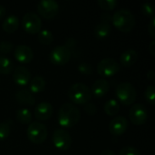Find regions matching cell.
Segmentation results:
<instances>
[{"mask_svg": "<svg viewBox=\"0 0 155 155\" xmlns=\"http://www.w3.org/2000/svg\"><path fill=\"white\" fill-rule=\"evenodd\" d=\"M81 118V114L78 108L70 103L64 104L57 114L59 124L64 128H71L76 125Z\"/></svg>", "mask_w": 155, "mask_h": 155, "instance_id": "1", "label": "cell"}, {"mask_svg": "<svg viewBox=\"0 0 155 155\" xmlns=\"http://www.w3.org/2000/svg\"><path fill=\"white\" fill-rule=\"evenodd\" d=\"M113 25L121 32H131L135 26V17L134 14L125 8L117 10L112 15Z\"/></svg>", "mask_w": 155, "mask_h": 155, "instance_id": "2", "label": "cell"}, {"mask_svg": "<svg viewBox=\"0 0 155 155\" xmlns=\"http://www.w3.org/2000/svg\"><path fill=\"white\" fill-rule=\"evenodd\" d=\"M68 98L75 104L83 105L90 102L92 94L90 88L82 83H76L72 84L67 91Z\"/></svg>", "mask_w": 155, "mask_h": 155, "instance_id": "3", "label": "cell"}, {"mask_svg": "<svg viewBox=\"0 0 155 155\" xmlns=\"http://www.w3.org/2000/svg\"><path fill=\"white\" fill-rule=\"evenodd\" d=\"M117 99L124 105H132L136 100V90L134 86L127 82L121 83L117 85L115 90Z\"/></svg>", "mask_w": 155, "mask_h": 155, "instance_id": "4", "label": "cell"}, {"mask_svg": "<svg viewBox=\"0 0 155 155\" xmlns=\"http://www.w3.org/2000/svg\"><path fill=\"white\" fill-rule=\"evenodd\" d=\"M26 136L34 144H41L47 138V128L38 122H32L26 129Z\"/></svg>", "mask_w": 155, "mask_h": 155, "instance_id": "5", "label": "cell"}, {"mask_svg": "<svg viewBox=\"0 0 155 155\" xmlns=\"http://www.w3.org/2000/svg\"><path fill=\"white\" fill-rule=\"evenodd\" d=\"M120 70L119 63L114 58H104L97 64V73L100 76L112 77Z\"/></svg>", "mask_w": 155, "mask_h": 155, "instance_id": "6", "label": "cell"}, {"mask_svg": "<svg viewBox=\"0 0 155 155\" xmlns=\"http://www.w3.org/2000/svg\"><path fill=\"white\" fill-rule=\"evenodd\" d=\"M22 26L24 30L31 35L38 34L42 27V21L38 15L34 12L26 13L22 18Z\"/></svg>", "mask_w": 155, "mask_h": 155, "instance_id": "7", "label": "cell"}, {"mask_svg": "<svg viewBox=\"0 0 155 155\" xmlns=\"http://www.w3.org/2000/svg\"><path fill=\"white\" fill-rule=\"evenodd\" d=\"M71 51L64 45H59L54 47L50 54H49V59L50 62L56 66H64L65 65L70 58H71Z\"/></svg>", "mask_w": 155, "mask_h": 155, "instance_id": "8", "label": "cell"}, {"mask_svg": "<svg viewBox=\"0 0 155 155\" xmlns=\"http://www.w3.org/2000/svg\"><path fill=\"white\" fill-rule=\"evenodd\" d=\"M37 11L45 19L54 18L59 11V5L54 0H42L37 4Z\"/></svg>", "mask_w": 155, "mask_h": 155, "instance_id": "9", "label": "cell"}, {"mask_svg": "<svg viewBox=\"0 0 155 155\" xmlns=\"http://www.w3.org/2000/svg\"><path fill=\"white\" fill-rule=\"evenodd\" d=\"M129 117L133 124L143 125L148 119V112L143 104H134L129 111Z\"/></svg>", "mask_w": 155, "mask_h": 155, "instance_id": "10", "label": "cell"}, {"mask_svg": "<svg viewBox=\"0 0 155 155\" xmlns=\"http://www.w3.org/2000/svg\"><path fill=\"white\" fill-rule=\"evenodd\" d=\"M52 141L55 148L61 151L68 150L72 144L71 135L64 129H56L53 134Z\"/></svg>", "mask_w": 155, "mask_h": 155, "instance_id": "11", "label": "cell"}, {"mask_svg": "<svg viewBox=\"0 0 155 155\" xmlns=\"http://www.w3.org/2000/svg\"><path fill=\"white\" fill-rule=\"evenodd\" d=\"M128 128V121L124 116H115L109 124V132L114 136L124 134Z\"/></svg>", "mask_w": 155, "mask_h": 155, "instance_id": "12", "label": "cell"}, {"mask_svg": "<svg viewBox=\"0 0 155 155\" xmlns=\"http://www.w3.org/2000/svg\"><path fill=\"white\" fill-rule=\"evenodd\" d=\"M53 105L48 102H41L39 103L34 111L35 117L39 121H46L50 119L53 115Z\"/></svg>", "mask_w": 155, "mask_h": 155, "instance_id": "13", "label": "cell"}, {"mask_svg": "<svg viewBox=\"0 0 155 155\" xmlns=\"http://www.w3.org/2000/svg\"><path fill=\"white\" fill-rule=\"evenodd\" d=\"M15 58L21 64H28L33 60L34 53L31 47L25 45H17L14 52Z\"/></svg>", "mask_w": 155, "mask_h": 155, "instance_id": "14", "label": "cell"}, {"mask_svg": "<svg viewBox=\"0 0 155 155\" xmlns=\"http://www.w3.org/2000/svg\"><path fill=\"white\" fill-rule=\"evenodd\" d=\"M13 80L18 86H25L31 80V73L23 65L17 66L13 72Z\"/></svg>", "mask_w": 155, "mask_h": 155, "instance_id": "15", "label": "cell"}, {"mask_svg": "<svg viewBox=\"0 0 155 155\" xmlns=\"http://www.w3.org/2000/svg\"><path fill=\"white\" fill-rule=\"evenodd\" d=\"M110 89V84L108 81L104 78L97 79L92 85L91 88V94H94L95 97L101 98L107 94Z\"/></svg>", "mask_w": 155, "mask_h": 155, "instance_id": "16", "label": "cell"}, {"mask_svg": "<svg viewBox=\"0 0 155 155\" xmlns=\"http://www.w3.org/2000/svg\"><path fill=\"white\" fill-rule=\"evenodd\" d=\"M16 101L21 105H26V106H32L35 104V98L33 95V94L26 88L21 89L16 92L15 94Z\"/></svg>", "mask_w": 155, "mask_h": 155, "instance_id": "17", "label": "cell"}, {"mask_svg": "<svg viewBox=\"0 0 155 155\" xmlns=\"http://www.w3.org/2000/svg\"><path fill=\"white\" fill-rule=\"evenodd\" d=\"M138 54L134 49L125 50L120 56V63L124 67H132L137 61Z\"/></svg>", "mask_w": 155, "mask_h": 155, "instance_id": "18", "label": "cell"}, {"mask_svg": "<svg viewBox=\"0 0 155 155\" xmlns=\"http://www.w3.org/2000/svg\"><path fill=\"white\" fill-rule=\"evenodd\" d=\"M18 26H19V19L15 15H8L2 24L3 30L9 34L15 32L18 29Z\"/></svg>", "mask_w": 155, "mask_h": 155, "instance_id": "19", "label": "cell"}, {"mask_svg": "<svg viewBox=\"0 0 155 155\" xmlns=\"http://www.w3.org/2000/svg\"><path fill=\"white\" fill-rule=\"evenodd\" d=\"M112 32V26L108 23L100 22L94 27V35L99 39L106 38Z\"/></svg>", "mask_w": 155, "mask_h": 155, "instance_id": "20", "label": "cell"}, {"mask_svg": "<svg viewBox=\"0 0 155 155\" xmlns=\"http://www.w3.org/2000/svg\"><path fill=\"white\" fill-rule=\"evenodd\" d=\"M46 82L42 76H35L30 80V89L29 91L32 94H38L45 90Z\"/></svg>", "mask_w": 155, "mask_h": 155, "instance_id": "21", "label": "cell"}, {"mask_svg": "<svg viewBox=\"0 0 155 155\" xmlns=\"http://www.w3.org/2000/svg\"><path fill=\"white\" fill-rule=\"evenodd\" d=\"M16 120L21 124H29L32 123V113L26 108H20L15 113Z\"/></svg>", "mask_w": 155, "mask_h": 155, "instance_id": "22", "label": "cell"}, {"mask_svg": "<svg viewBox=\"0 0 155 155\" xmlns=\"http://www.w3.org/2000/svg\"><path fill=\"white\" fill-rule=\"evenodd\" d=\"M104 111L108 116H115L120 111V104L116 100L110 99L104 104Z\"/></svg>", "mask_w": 155, "mask_h": 155, "instance_id": "23", "label": "cell"}, {"mask_svg": "<svg viewBox=\"0 0 155 155\" xmlns=\"http://www.w3.org/2000/svg\"><path fill=\"white\" fill-rule=\"evenodd\" d=\"M13 62L6 56H0V74H9L13 71Z\"/></svg>", "mask_w": 155, "mask_h": 155, "instance_id": "24", "label": "cell"}, {"mask_svg": "<svg viewBox=\"0 0 155 155\" xmlns=\"http://www.w3.org/2000/svg\"><path fill=\"white\" fill-rule=\"evenodd\" d=\"M38 41L42 45H50L54 41V35L53 33L48 29H43L40 30L38 33Z\"/></svg>", "mask_w": 155, "mask_h": 155, "instance_id": "25", "label": "cell"}, {"mask_svg": "<svg viewBox=\"0 0 155 155\" xmlns=\"http://www.w3.org/2000/svg\"><path fill=\"white\" fill-rule=\"evenodd\" d=\"M117 1L116 0H98L97 5L99 7L103 10L110 11L114 9L117 6Z\"/></svg>", "mask_w": 155, "mask_h": 155, "instance_id": "26", "label": "cell"}, {"mask_svg": "<svg viewBox=\"0 0 155 155\" xmlns=\"http://www.w3.org/2000/svg\"><path fill=\"white\" fill-rule=\"evenodd\" d=\"M11 133V128L8 123H0V141L8 138Z\"/></svg>", "mask_w": 155, "mask_h": 155, "instance_id": "27", "label": "cell"}, {"mask_svg": "<svg viewBox=\"0 0 155 155\" xmlns=\"http://www.w3.org/2000/svg\"><path fill=\"white\" fill-rule=\"evenodd\" d=\"M154 96H155V89L153 85H149L147 86L145 92H144V97L146 99V101L151 104V105H154Z\"/></svg>", "mask_w": 155, "mask_h": 155, "instance_id": "28", "label": "cell"}, {"mask_svg": "<svg viewBox=\"0 0 155 155\" xmlns=\"http://www.w3.org/2000/svg\"><path fill=\"white\" fill-rule=\"evenodd\" d=\"M142 12L145 16L148 17H154V9L151 3H144L142 5Z\"/></svg>", "mask_w": 155, "mask_h": 155, "instance_id": "29", "label": "cell"}, {"mask_svg": "<svg viewBox=\"0 0 155 155\" xmlns=\"http://www.w3.org/2000/svg\"><path fill=\"white\" fill-rule=\"evenodd\" d=\"M78 71L81 74H83L90 75L93 73V67H92V65L90 64L85 63V62H83V63L79 64V65H78Z\"/></svg>", "mask_w": 155, "mask_h": 155, "instance_id": "30", "label": "cell"}, {"mask_svg": "<svg viewBox=\"0 0 155 155\" xmlns=\"http://www.w3.org/2000/svg\"><path fill=\"white\" fill-rule=\"evenodd\" d=\"M119 155H142L141 153L134 147H132V146H126V147H124L120 153Z\"/></svg>", "mask_w": 155, "mask_h": 155, "instance_id": "31", "label": "cell"}, {"mask_svg": "<svg viewBox=\"0 0 155 155\" xmlns=\"http://www.w3.org/2000/svg\"><path fill=\"white\" fill-rule=\"evenodd\" d=\"M13 50V44L9 41H1L0 42V53L8 54Z\"/></svg>", "mask_w": 155, "mask_h": 155, "instance_id": "32", "label": "cell"}, {"mask_svg": "<svg viewBox=\"0 0 155 155\" xmlns=\"http://www.w3.org/2000/svg\"><path fill=\"white\" fill-rule=\"evenodd\" d=\"M84 111H85V113L88 115L94 116V115H95V114L97 112V108H96V106H95L94 104H93V103H87L85 104V106H84Z\"/></svg>", "mask_w": 155, "mask_h": 155, "instance_id": "33", "label": "cell"}, {"mask_svg": "<svg viewBox=\"0 0 155 155\" xmlns=\"http://www.w3.org/2000/svg\"><path fill=\"white\" fill-rule=\"evenodd\" d=\"M148 34L149 35L154 39L155 38V17H153L148 25Z\"/></svg>", "mask_w": 155, "mask_h": 155, "instance_id": "34", "label": "cell"}, {"mask_svg": "<svg viewBox=\"0 0 155 155\" xmlns=\"http://www.w3.org/2000/svg\"><path fill=\"white\" fill-rule=\"evenodd\" d=\"M76 45V40L74 38V37H69L68 39H66V41H65V45L64 46H66L70 51L72 50V49H74V47Z\"/></svg>", "mask_w": 155, "mask_h": 155, "instance_id": "35", "label": "cell"}, {"mask_svg": "<svg viewBox=\"0 0 155 155\" xmlns=\"http://www.w3.org/2000/svg\"><path fill=\"white\" fill-rule=\"evenodd\" d=\"M112 20V15L111 14L105 12V13H103L101 15V22H104V23H108Z\"/></svg>", "mask_w": 155, "mask_h": 155, "instance_id": "36", "label": "cell"}, {"mask_svg": "<svg viewBox=\"0 0 155 155\" xmlns=\"http://www.w3.org/2000/svg\"><path fill=\"white\" fill-rule=\"evenodd\" d=\"M148 50H149V53L152 54V56H155V41L154 40H153L151 43H150V45H149V46H148Z\"/></svg>", "mask_w": 155, "mask_h": 155, "instance_id": "37", "label": "cell"}, {"mask_svg": "<svg viewBox=\"0 0 155 155\" xmlns=\"http://www.w3.org/2000/svg\"><path fill=\"white\" fill-rule=\"evenodd\" d=\"M146 76H147L148 80H151V81H153L155 77L154 71H153V70H149V71L147 72V74H146Z\"/></svg>", "mask_w": 155, "mask_h": 155, "instance_id": "38", "label": "cell"}, {"mask_svg": "<svg viewBox=\"0 0 155 155\" xmlns=\"http://www.w3.org/2000/svg\"><path fill=\"white\" fill-rule=\"evenodd\" d=\"M100 155H115V153L112 150H104L100 153Z\"/></svg>", "mask_w": 155, "mask_h": 155, "instance_id": "39", "label": "cell"}, {"mask_svg": "<svg viewBox=\"0 0 155 155\" xmlns=\"http://www.w3.org/2000/svg\"><path fill=\"white\" fill-rule=\"evenodd\" d=\"M5 13H6V10H5V8L4 7V5H0V19H1L2 17L5 16Z\"/></svg>", "mask_w": 155, "mask_h": 155, "instance_id": "40", "label": "cell"}]
</instances>
